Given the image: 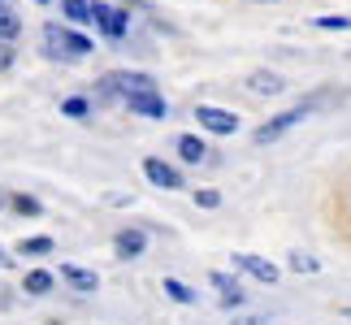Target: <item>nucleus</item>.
Here are the masks:
<instances>
[{"label":"nucleus","mask_w":351,"mask_h":325,"mask_svg":"<svg viewBox=\"0 0 351 325\" xmlns=\"http://www.w3.org/2000/svg\"><path fill=\"white\" fill-rule=\"evenodd\" d=\"M44 48L48 57H87L91 39L78 31H65V26H44Z\"/></svg>","instance_id":"1"},{"label":"nucleus","mask_w":351,"mask_h":325,"mask_svg":"<svg viewBox=\"0 0 351 325\" xmlns=\"http://www.w3.org/2000/svg\"><path fill=\"white\" fill-rule=\"evenodd\" d=\"M147 87H156L147 74L139 70H113V74H104L100 78V91H109V96H121V100H130L134 91H147Z\"/></svg>","instance_id":"2"},{"label":"nucleus","mask_w":351,"mask_h":325,"mask_svg":"<svg viewBox=\"0 0 351 325\" xmlns=\"http://www.w3.org/2000/svg\"><path fill=\"white\" fill-rule=\"evenodd\" d=\"M195 121L213 134H234L239 130V113L230 108H217V104H195Z\"/></svg>","instance_id":"3"},{"label":"nucleus","mask_w":351,"mask_h":325,"mask_svg":"<svg viewBox=\"0 0 351 325\" xmlns=\"http://www.w3.org/2000/svg\"><path fill=\"white\" fill-rule=\"evenodd\" d=\"M304 113H308V104H300V108H287V113H278V117H269L261 130H256V143H274V139H282L291 126H300L304 121Z\"/></svg>","instance_id":"4"},{"label":"nucleus","mask_w":351,"mask_h":325,"mask_svg":"<svg viewBox=\"0 0 351 325\" xmlns=\"http://www.w3.org/2000/svg\"><path fill=\"white\" fill-rule=\"evenodd\" d=\"M234 269H243L247 278H256V282H274L282 278V269L274 265V261H265V256H252V252H234Z\"/></svg>","instance_id":"5"},{"label":"nucleus","mask_w":351,"mask_h":325,"mask_svg":"<svg viewBox=\"0 0 351 325\" xmlns=\"http://www.w3.org/2000/svg\"><path fill=\"white\" fill-rule=\"evenodd\" d=\"M91 22H96L109 39H121V35H126V22H130V18H126L121 9L104 5V0H96V5H91Z\"/></svg>","instance_id":"6"},{"label":"nucleus","mask_w":351,"mask_h":325,"mask_svg":"<svg viewBox=\"0 0 351 325\" xmlns=\"http://www.w3.org/2000/svg\"><path fill=\"white\" fill-rule=\"evenodd\" d=\"M143 173H147V182H152V186H160V191H173V186H182V173H178V165H169V160L147 156V160H143Z\"/></svg>","instance_id":"7"},{"label":"nucleus","mask_w":351,"mask_h":325,"mask_svg":"<svg viewBox=\"0 0 351 325\" xmlns=\"http://www.w3.org/2000/svg\"><path fill=\"white\" fill-rule=\"evenodd\" d=\"M126 104H130V113H139V117H165V113H169V108H165V96H160L156 87L134 91V96H130Z\"/></svg>","instance_id":"8"},{"label":"nucleus","mask_w":351,"mask_h":325,"mask_svg":"<svg viewBox=\"0 0 351 325\" xmlns=\"http://www.w3.org/2000/svg\"><path fill=\"white\" fill-rule=\"evenodd\" d=\"M247 91H256V96H282V91H287V78L274 74V70H252Z\"/></svg>","instance_id":"9"},{"label":"nucleus","mask_w":351,"mask_h":325,"mask_svg":"<svg viewBox=\"0 0 351 325\" xmlns=\"http://www.w3.org/2000/svg\"><path fill=\"white\" fill-rule=\"evenodd\" d=\"M208 282H213V291L221 295V304H226V308H239L243 300H247V295H243V287H239V282H234L230 274H213Z\"/></svg>","instance_id":"10"},{"label":"nucleus","mask_w":351,"mask_h":325,"mask_svg":"<svg viewBox=\"0 0 351 325\" xmlns=\"http://www.w3.org/2000/svg\"><path fill=\"white\" fill-rule=\"evenodd\" d=\"M61 278H65V282H70V287H74V291H83V295L100 287V278H96V274H91V269H83V265H61Z\"/></svg>","instance_id":"11"},{"label":"nucleus","mask_w":351,"mask_h":325,"mask_svg":"<svg viewBox=\"0 0 351 325\" xmlns=\"http://www.w3.org/2000/svg\"><path fill=\"white\" fill-rule=\"evenodd\" d=\"M113 248H117V256H139L147 248V239H143V230H117Z\"/></svg>","instance_id":"12"},{"label":"nucleus","mask_w":351,"mask_h":325,"mask_svg":"<svg viewBox=\"0 0 351 325\" xmlns=\"http://www.w3.org/2000/svg\"><path fill=\"white\" fill-rule=\"evenodd\" d=\"M18 35H22V18H18V9L0 0V39L9 44V39H18Z\"/></svg>","instance_id":"13"},{"label":"nucleus","mask_w":351,"mask_h":325,"mask_svg":"<svg viewBox=\"0 0 351 325\" xmlns=\"http://www.w3.org/2000/svg\"><path fill=\"white\" fill-rule=\"evenodd\" d=\"M178 156L186 160V165H199V160L208 156V147H204V139H195V134H182V139H178Z\"/></svg>","instance_id":"14"},{"label":"nucleus","mask_w":351,"mask_h":325,"mask_svg":"<svg viewBox=\"0 0 351 325\" xmlns=\"http://www.w3.org/2000/svg\"><path fill=\"white\" fill-rule=\"evenodd\" d=\"M26 291H31V295H48L52 291V274H48V269H31V274H26Z\"/></svg>","instance_id":"15"},{"label":"nucleus","mask_w":351,"mask_h":325,"mask_svg":"<svg viewBox=\"0 0 351 325\" xmlns=\"http://www.w3.org/2000/svg\"><path fill=\"white\" fill-rule=\"evenodd\" d=\"M165 295H169V300H178V304H195V291L182 287L178 278H165Z\"/></svg>","instance_id":"16"},{"label":"nucleus","mask_w":351,"mask_h":325,"mask_svg":"<svg viewBox=\"0 0 351 325\" xmlns=\"http://www.w3.org/2000/svg\"><path fill=\"white\" fill-rule=\"evenodd\" d=\"M61 5H65V18H70V22H91V5H87V0H61Z\"/></svg>","instance_id":"17"},{"label":"nucleus","mask_w":351,"mask_h":325,"mask_svg":"<svg viewBox=\"0 0 351 325\" xmlns=\"http://www.w3.org/2000/svg\"><path fill=\"white\" fill-rule=\"evenodd\" d=\"M321 31H351V18L347 13H326V18H317Z\"/></svg>","instance_id":"18"},{"label":"nucleus","mask_w":351,"mask_h":325,"mask_svg":"<svg viewBox=\"0 0 351 325\" xmlns=\"http://www.w3.org/2000/svg\"><path fill=\"white\" fill-rule=\"evenodd\" d=\"M291 269H295V274H317V256H304V252H291Z\"/></svg>","instance_id":"19"},{"label":"nucleus","mask_w":351,"mask_h":325,"mask_svg":"<svg viewBox=\"0 0 351 325\" xmlns=\"http://www.w3.org/2000/svg\"><path fill=\"white\" fill-rule=\"evenodd\" d=\"M195 204H199V208H217V204H221V195L213 191V186H199V191H195Z\"/></svg>","instance_id":"20"},{"label":"nucleus","mask_w":351,"mask_h":325,"mask_svg":"<svg viewBox=\"0 0 351 325\" xmlns=\"http://www.w3.org/2000/svg\"><path fill=\"white\" fill-rule=\"evenodd\" d=\"M22 252H26V256H39V252H52V239H26V243H22Z\"/></svg>","instance_id":"21"},{"label":"nucleus","mask_w":351,"mask_h":325,"mask_svg":"<svg viewBox=\"0 0 351 325\" xmlns=\"http://www.w3.org/2000/svg\"><path fill=\"white\" fill-rule=\"evenodd\" d=\"M13 208L26 213V217H35L39 213V200H26V195H13Z\"/></svg>","instance_id":"22"},{"label":"nucleus","mask_w":351,"mask_h":325,"mask_svg":"<svg viewBox=\"0 0 351 325\" xmlns=\"http://www.w3.org/2000/svg\"><path fill=\"white\" fill-rule=\"evenodd\" d=\"M65 113H70V117H83V113H87V100H78V96L65 100Z\"/></svg>","instance_id":"23"},{"label":"nucleus","mask_w":351,"mask_h":325,"mask_svg":"<svg viewBox=\"0 0 351 325\" xmlns=\"http://www.w3.org/2000/svg\"><path fill=\"white\" fill-rule=\"evenodd\" d=\"M9 65H13V52H9L5 39H0V70H9Z\"/></svg>","instance_id":"24"},{"label":"nucleus","mask_w":351,"mask_h":325,"mask_svg":"<svg viewBox=\"0 0 351 325\" xmlns=\"http://www.w3.org/2000/svg\"><path fill=\"white\" fill-rule=\"evenodd\" d=\"M256 5H274V0H256Z\"/></svg>","instance_id":"25"},{"label":"nucleus","mask_w":351,"mask_h":325,"mask_svg":"<svg viewBox=\"0 0 351 325\" xmlns=\"http://www.w3.org/2000/svg\"><path fill=\"white\" fill-rule=\"evenodd\" d=\"M5 204H9V200H5V195H0V208H5Z\"/></svg>","instance_id":"26"},{"label":"nucleus","mask_w":351,"mask_h":325,"mask_svg":"<svg viewBox=\"0 0 351 325\" xmlns=\"http://www.w3.org/2000/svg\"><path fill=\"white\" fill-rule=\"evenodd\" d=\"M39 5H48V0H39Z\"/></svg>","instance_id":"27"}]
</instances>
